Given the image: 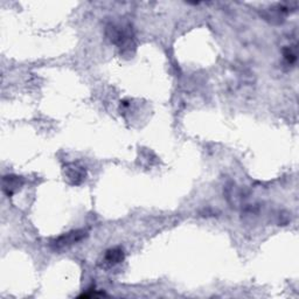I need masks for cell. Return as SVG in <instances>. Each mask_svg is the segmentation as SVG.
<instances>
[{
  "label": "cell",
  "mask_w": 299,
  "mask_h": 299,
  "mask_svg": "<svg viewBox=\"0 0 299 299\" xmlns=\"http://www.w3.org/2000/svg\"><path fill=\"white\" fill-rule=\"evenodd\" d=\"M84 236H86V232L82 230H76V231H70L68 234L62 235L60 237L55 240V241L51 243L53 248L55 250H61L64 248H67V247L74 245V243L80 242Z\"/></svg>",
  "instance_id": "1"
},
{
  "label": "cell",
  "mask_w": 299,
  "mask_h": 299,
  "mask_svg": "<svg viewBox=\"0 0 299 299\" xmlns=\"http://www.w3.org/2000/svg\"><path fill=\"white\" fill-rule=\"evenodd\" d=\"M66 175L73 185H80L86 179V169L82 166L70 164L66 168Z\"/></svg>",
  "instance_id": "2"
},
{
  "label": "cell",
  "mask_w": 299,
  "mask_h": 299,
  "mask_svg": "<svg viewBox=\"0 0 299 299\" xmlns=\"http://www.w3.org/2000/svg\"><path fill=\"white\" fill-rule=\"evenodd\" d=\"M23 186V180L20 176L16 175H7L4 176L3 180V190L9 197L12 195L20 190V187Z\"/></svg>",
  "instance_id": "3"
},
{
  "label": "cell",
  "mask_w": 299,
  "mask_h": 299,
  "mask_svg": "<svg viewBox=\"0 0 299 299\" xmlns=\"http://www.w3.org/2000/svg\"><path fill=\"white\" fill-rule=\"evenodd\" d=\"M124 260V253L121 248H113L110 249L106 252L104 255V258H103V263L109 265V267H112V265H116L121 263L122 261Z\"/></svg>",
  "instance_id": "4"
}]
</instances>
